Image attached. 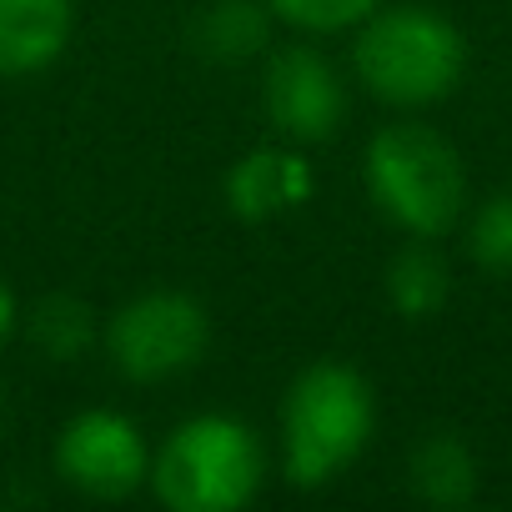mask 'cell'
Masks as SVG:
<instances>
[{"instance_id":"6da1fadb","label":"cell","mask_w":512,"mask_h":512,"mask_svg":"<svg viewBox=\"0 0 512 512\" xmlns=\"http://www.w3.org/2000/svg\"><path fill=\"white\" fill-rule=\"evenodd\" d=\"M352 76L392 111L437 106L467 76V36L437 6L387 0L352 36Z\"/></svg>"},{"instance_id":"7a4b0ae2","label":"cell","mask_w":512,"mask_h":512,"mask_svg":"<svg viewBox=\"0 0 512 512\" xmlns=\"http://www.w3.org/2000/svg\"><path fill=\"white\" fill-rule=\"evenodd\" d=\"M282 477L297 492L337 482L377 432V392L352 362H312L282 397Z\"/></svg>"},{"instance_id":"3957f363","label":"cell","mask_w":512,"mask_h":512,"mask_svg":"<svg viewBox=\"0 0 512 512\" xmlns=\"http://www.w3.org/2000/svg\"><path fill=\"white\" fill-rule=\"evenodd\" d=\"M362 186L402 236L442 241L467 216V166L427 121H387L362 151Z\"/></svg>"},{"instance_id":"277c9868","label":"cell","mask_w":512,"mask_h":512,"mask_svg":"<svg viewBox=\"0 0 512 512\" xmlns=\"http://www.w3.org/2000/svg\"><path fill=\"white\" fill-rule=\"evenodd\" d=\"M267 482V447L231 412L181 417L151 452L146 487L171 512H236Z\"/></svg>"},{"instance_id":"5b68a950","label":"cell","mask_w":512,"mask_h":512,"mask_svg":"<svg viewBox=\"0 0 512 512\" xmlns=\"http://www.w3.org/2000/svg\"><path fill=\"white\" fill-rule=\"evenodd\" d=\"M211 347V317L191 292L151 287L101 322V352L126 382H171Z\"/></svg>"},{"instance_id":"8992f818","label":"cell","mask_w":512,"mask_h":512,"mask_svg":"<svg viewBox=\"0 0 512 512\" xmlns=\"http://www.w3.org/2000/svg\"><path fill=\"white\" fill-rule=\"evenodd\" d=\"M51 462H56L61 482L76 487L81 497L121 502L146 487L151 442L136 427V417H126L116 407H86V412L66 417V427L56 432Z\"/></svg>"},{"instance_id":"52a82bcc","label":"cell","mask_w":512,"mask_h":512,"mask_svg":"<svg viewBox=\"0 0 512 512\" xmlns=\"http://www.w3.org/2000/svg\"><path fill=\"white\" fill-rule=\"evenodd\" d=\"M347 81L342 71L307 41H292L267 56L262 71V111L292 146L332 141L347 121Z\"/></svg>"},{"instance_id":"ba28073f","label":"cell","mask_w":512,"mask_h":512,"mask_svg":"<svg viewBox=\"0 0 512 512\" xmlns=\"http://www.w3.org/2000/svg\"><path fill=\"white\" fill-rule=\"evenodd\" d=\"M317 196V166L297 146H251L226 166L221 201L236 221H272L292 216Z\"/></svg>"},{"instance_id":"9c48e42d","label":"cell","mask_w":512,"mask_h":512,"mask_svg":"<svg viewBox=\"0 0 512 512\" xmlns=\"http://www.w3.org/2000/svg\"><path fill=\"white\" fill-rule=\"evenodd\" d=\"M76 36L71 0H0V81L51 71Z\"/></svg>"},{"instance_id":"30bf717a","label":"cell","mask_w":512,"mask_h":512,"mask_svg":"<svg viewBox=\"0 0 512 512\" xmlns=\"http://www.w3.org/2000/svg\"><path fill=\"white\" fill-rule=\"evenodd\" d=\"M382 292H387V307L402 317V322H427L447 307L452 297V267L437 241L427 236H407L392 256H387V272H382Z\"/></svg>"},{"instance_id":"8fae6325","label":"cell","mask_w":512,"mask_h":512,"mask_svg":"<svg viewBox=\"0 0 512 512\" xmlns=\"http://www.w3.org/2000/svg\"><path fill=\"white\" fill-rule=\"evenodd\" d=\"M272 26L277 16L267 0H206L191 21V46L216 66H241L267 51Z\"/></svg>"},{"instance_id":"7c38bea8","label":"cell","mask_w":512,"mask_h":512,"mask_svg":"<svg viewBox=\"0 0 512 512\" xmlns=\"http://www.w3.org/2000/svg\"><path fill=\"white\" fill-rule=\"evenodd\" d=\"M407 487L427 507H467L477 497V457H472V447L457 432H447V427L427 432L412 447V457H407Z\"/></svg>"},{"instance_id":"4fadbf2b","label":"cell","mask_w":512,"mask_h":512,"mask_svg":"<svg viewBox=\"0 0 512 512\" xmlns=\"http://www.w3.org/2000/svg\"><path fill=\"white\" fill-rule=\"evenodd\" d=\"M26 337H31V347L41 357L76 362L91 347H101V322H96V307L91 302H81L71 292H51V297H41L26 312Z\"/></svg>"},{"instance_id":"5bb4252c","label":"cell","mask_w":512,"mask_h":512,"mask_svg":"<svg viewBox=\"0 0 512 512\" xmlns=\"http://www.w3.org/2000/svg\"><path fill=\"white\" fill-rule=\"evenodd\" d=\"M467 256L487 277H512V191H492L462 216Z\"/></svg>"},{"instance_id":"9a60e30c","label":"cell","mask_w":512,"mask_h":512,"mask_svg":"<svg viewBox=\"0 0 512 512\" xmlns=\"http://www.w3.org/2000/svg\"><path fill=\"white\" fill-rule=\"evenodd\" d=\"M272 16L297 31V36H342V31H357L377 6H387V0H267Z\"/></svg>"},{"instance_id":"2e32d148","label":"cell","mask_w":512,"mask_h":512,"mask_svg":"<svg viewBox=\"0 0 512 512\" xmlns=\"http://www.w3.org/2000/svg\"><path fill=\"white\" fill-rule=\"evenodd\" d=\"M16 327H21V302H16V292L6 282H0V347L16 337Z\"/></svg>"},{"instance_id":"e0dca14e","label":"cell","mask_w":512,"mask_h":512,"mask_svg":"<svg viewBox=\"0 0 512 512\" xmlns=\"http://www.w3.org/2000/svg\"><path fill=\"white\" fill-rule=\"evenodd\" d=\"M0 392H6V387H0ZM0 412H6V397H0Z\"/></svg>"}]
</instances>
